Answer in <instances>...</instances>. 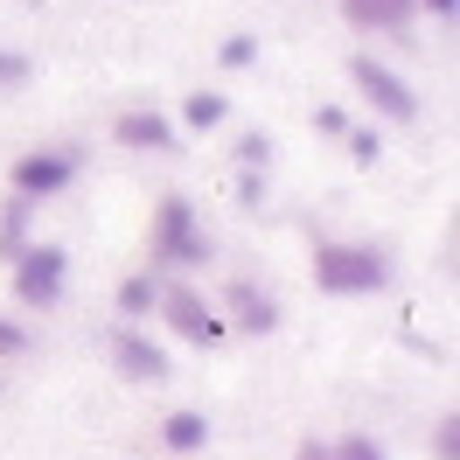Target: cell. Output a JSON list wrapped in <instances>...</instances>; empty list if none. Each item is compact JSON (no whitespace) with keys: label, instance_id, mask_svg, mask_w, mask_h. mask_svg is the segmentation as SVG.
Instances as JSON below:
<instances>
[{"label":"cell","instance_id":"obj_1","mask_svg":"<svg viewBox=\"0 0 460 460\" xmlns=\"http://www.w3.org/2000/svg\"><path fill=\"white\" fill-rule=\"evenodd\" d=\"M314 287L321 293H376V287H391V259L370 252V244H321Z\"/></svg>","mask_w":460,"mask_h":460},{"label":"cell","instance_id":"obj_2","mask_svg":"<svg viewBox=\"0 0 460 460\" xmlns=\"http://www.w3.org/2000/svg\"><path fill=\"white\" fill-rule=\"evenodd\" d=\"M154 259H161V265H202V259H209V244L196 237V217H189V202H181V196L161 202V224H154Z\"/></svg>","mask_w":460,"mask_h":460},{"label":"cell","instance_id":"obj_3","mask_svg":"<svg viewBox=\"0 0 460 460\" xmlns=\"http://www.w3.org/2000/svg\"><path fill=\"white\" fill-rule=\"evenodd\" d=\"M349 77H356V91H363L384 119H398V126H411V119H419V98H411V91H404V77H391L376 57H356V63H349Z\"/></svg>","mask_w":460,"mask_h":460},{"label":"cell","instance_id":"obj_4","mask_svg":"<svg viewBox=\"0 0 460 460\" xmlns=\"http://www.w3.org/2000/svg\"><path fill=\"white\" fill-rule=\"evenodd\" d=\"M63 272H70V259H63L57 244H35V252H22V272H14L22 307H49V300L63 293Z\"/></svg>","mask_w":460,"mask_h":460},{"label":"cell","instance_id":"obj_5","mask_svg":"<svg viewBox=\"0 0 460 460\" xmlns=\"http://www.w3.org/2000/svg\"><path fill=\"white\" fill-rule=\"evenodd\" d=\"M161 307H168V328L181 335V342H196V349H217L224 342V314H209V300H196V293H161Z\"/></svg>","mask_w":460,"mask_h":460},{"label":"cell","instance_id":"obj_6","mask_svg":"<svg viewBox=\"0 0 460 460\" xmlns=\"http://www.w3.org/2000/svg\"><path fill=\"white\" fill-rule=\"evenodd\" d=\"M70 174H77V154H63V146H57V154H22V161H14V196H22V202L57 196Z\"/></svg>","mask_w":460,"mask_h":460},{"label":"cell","instance_id":"obj_7","mask_svg":"<svg viewBox=\"0 0 460 460\" xmlns=\"http://www.w3.org/2000/svg\"><path fill=\"white\" fill-rule=\"evenodd\" d=\"M112 363L133 376V384H161V376H168V356L146 342V335H133V328H119V335H112Z\"/></svg>","mask_w":460,"mask_h":460},{"label":"cell","instance_id":"obj_8","mask_svg":"<svg viewBox=\"0 0 460 460\" xmlns=\"http://www.w3.org/2000/svg\"><path fill=\"white\" fill-rule=\"evenodd\" d=\"M342 14L356 29H376V35H404L411 29V0H342Z\"/></svg>","mask_w":460,"mask_h":460},{"label":"cell","instance_id":"obj_9","mask_svg":"<svg viewBox=\"0 0 460 460\" xmlns=\"http://www.w3.org/2000/svg\"><path fill=\"white\" fill-rule=\"evenodd\" d=\"M119 146H140V154H174V126L161 112H126L119 119Z\"/></svg>","mask_w":460,"mask_h":460},{"label":"cell","instance_id":"obj_10","mask_svg":"<svg viewBox=\"0 0 460 460\" xmlns=\"http://www.w3.org/2000/svg\"><path fill=\"white\" fill-rule=\"evenodd\" d=\"M161 439H168L174 454H196L202 439H209V419H202V411H168V419H161Z\"/></svg>","mask_w":460,"mask_h":460},{"label":"cell","instance_id":"obj_11","mask_svg":"<svg viewBox=\"0 0 460 460\" xmlns=\"http://www.w3.org/2000/svg\"><path fill=\"white\" fill-rule=\"evenodd\" d=\"M230 307H237V321H244V328H279V307H272V300H265L259 287H230Z\"/></svg>","mask_w":460,"mask_h":460},{"label":"cell","instance_id":"obj_12","mask_svg":"<svg viewBox=\"0 0 460 460\" xmlns=\"http://www.w3.org/2000/svg\"><path fill=\"white\" fill-rule=\"evenodd\" d=\"M224 98H217V91H196V98H189V105H181V119H189V126H196V133H209V126H224Z\"/></svg>","mask_w":460,"mask_h":460},{"label":"cell","instance_id":"obj_13","mask_svg":"<svg viewBox=\"0 0 460 460\" xmlns=\"http://www.w3.org/2000/svg\"><path fill=\"white\" fill-rule=\"evenodd\" d=\"M154 300H161V287H154V279H126V287H119V314H146Z\"/></svg>","mask_w":460,"mask_h":460},{"label":"cell","instance_id":"obj_14","mask_svg":"<svg viewBox=\"0 0 460 460\" xmlns=\"http://www.w3.org/2000/svg\"><path fill=\"white\" fill-rule=\"evenodd\" d=\"M328 460H384V447H376L370 432H349L342 447H328Z\"/></svg>","mask_w":460,"mask_h":460},{"label":"cell","instance_id":"obj_15","mask_svg":"<svg viewBox=\"0 0 460 460\" xmlns=\"http://www.w3.org/2000/svg\"><path fill=\"white\" fill-rule=\"evenodd\" d=\"M432 460H460V419H439V432H432Z\"/></svg>","mask_w":460,"mask_h":460},{"label":"cell","instance_id":"obj_16","mask_svg":"<svg viewBox=\"0 0 460 460\" xmlns=\"http://www.w3.org/2000/svg\"><path fill=\"white\" fill-rule=\"evenodd\" d=\"M29 84V57H14V49H0V91Z\"/></svg>","mask_w":460,"mask_h":460},{"label":"cell","instance_id":"obj_17","mask_svg":"<svg viewBox=\"0 0 460 460\" xmlns=\"http://www.w3.org/2000/svg\"><path fill=\"white\" fill-rule=\"evenodd\" d=\"M252 57H259V42H252V35H230V42H224V63H230V70H244Z\"/></svg>","mask_w":460,"mask_h":460},{"label":"cell","instance_id":"obj_18","mask_svg":"<svg viewBox=\"0 0 460 460\" xmlns=\"http://www.w3.org/2000/svg\"><path fill=\"white\" fill-rule=\"evenodd\" d=\"M14 349H29V335H22L14 321H0V356H14Z\"/></svg>","mask_w":460,"mask_h":460},{"label":"cell","instance_id":"obj_19","mask_svg":"<svg viewBox=\"0 0 460 460\" xmlns=\"http://www.w3.org/2000/svg\"><path fill=\"white\" fill-rule=\"evenodd\" d=\"M259 161H272V140H259V133H252V140H244V168H259Z\"/></svg>","mask_w":460,"mask_h":460},{"label":"cell","instance_id":"obj_20","mask_svg":"<svg viewBox=\"0 0 460 460\" xmlns=\"http://www.w3.org/2000/svg\"><path fill=\"white\" fill-rule=\"evenodd\" d=\"M411 7H426V14H439V22H454V7H460V0H411Z\"/></svg>","mask_w":460,"mask_h":460},{"label":"cell","instance_id":"obj_21","mask_svg":"<svg viewBox=\"0 0 460 460\" xmlns=\"http://www.w3.org/2000/svg\"><path fill=\"white\" fill-rule=\"evenodd\" d=\"M293 460H328V447H321V439H307V447H300Z\"/></svg>","mask_w":460,"mask_h":460}]
</instances>
